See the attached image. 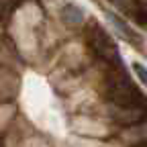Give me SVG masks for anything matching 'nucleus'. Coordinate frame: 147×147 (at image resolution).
Instances as JSON below:
<instances>
[{"label": "nucleus", "instance_id": "7ed1b4c3", "mask_svg": "<svg viewBox=\"0 0 147 147\" xmlns=\"http://www.w3.org/2000/svg\"><path fill=\"white\" fill-rule=\"evenodd\" d=\"M145 113L147 108H110V115L123 125H139L141 121H145Z\"/></svg>", "mask_w": 147, "mask_h": 147}, {"label": "nucleus", "instance_id": "39448f33", "mask_svg": "<svg viewBox=\"0 0 147 147\" xmlns=\"http://www.w3.org/2000/svg\"><path fill=\"white\" fill-rule=\"evenodd\" d=\"M108 18H110V23H113V25H115V27H117V29H119V31H121V33H123L125 37H127L129 41H133V43H137V41H139V37L135 35V31H133L131 27H127V25H125V23L121 21V18L117 16V14L108 12Z\"/></svg>", "mask_w": 147, "mask_h": 147}, {"label": "nucleus", "instance_id": "f257e3e1", "mask_svg": "<svg viewBox=\"0 0 147 147\" xmlns=\"http://www.w3.org/2000/svg\"><path fill=\"white\" fill-rule=\"evenodd\" d=\"M108 98L113 102V106H119V108H147V100L139 94V90L125 78L113 82Z\"/></svg>", "mask_w": 147, "mask_h": 147}, {"label": "nucleus", "instance_id": "423d86ee", "mask_svg": "<svg viewBox=\"0 0 147 147\" xmlns=\"http://www.w3.org/2000/svg\"><path fill=\"white\" fill-rule=\"evenodd\" d=\"M133 69L137 71V76H139V80L147 86V67H143L141 63H133Z\"/></svg>", "mask_w": 147, "mask_h": 147}, {"label": "nucleus", "instance_id": "f03ea898", "mask_svg": "<svg viewBox=\"0 0 147 147\" xmlns=\"http://www.w3.org/2000/svg\"><path fill=\"white\" fill-rule=\"evenodd\" d=\"M92 47H94V51L100 55L102 59L110 61V63H121V57H119V51L115 47V43L110 41V37L102 31V29H94L92 31Z\"/></svg>", "mask_w": 147, "mask_h": 147}, {"label": "nucleus", "instance_id": "20e7f679", "mask_svg": "<svg viewBox=\"0 0 147 147\" xmlns=\"http://www.w3.org/2000/svg\"><path fill=\"white\" fill-rule=\"evenodd\" d=\"M61 16H63V23H67V25H80L82 18H84V12H82L78 6L67 4V6H63Z\"/></svg>", "mask_w": 147, "mask_h": 147}]
</instances>
